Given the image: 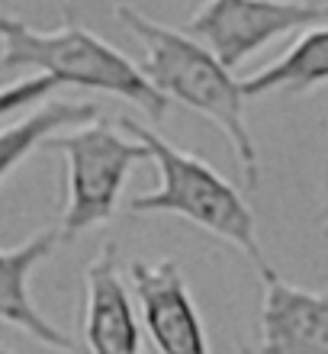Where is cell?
<instances>
[{
  "label": "cell",
  "mask_w": 328,
  "mask_h": 354,
  "mask_svg": "<svg viewBox=\"0 0 328 354\" xmlns=\"http://www.w3.org/2000/svg\"><path fill=\"white\" fill-rule=\"evenodd\" d=\"M261 270V354H328V293L293 287L273 268Z\"/></svg>",
  "instance_id": "obj_7"
},
{
  "label": "cell",
  "mask_w": 328,
  "mask_h": 354,
  "mask_svg": "<svg viewBox=\"0 0 328 354\" xmlns=\"http://www.w3.org/2000/svg\"><path fill=\"white\" fill-rule=\"evenodd\" d=\"M84 345L90 354H142L129 287L116 268V245H104L84 270Z\"/></svg>",
  "instance_id": "obj_8"
},
{
  "label": "cell",
  "mask_w": 328,
  "mask_h": 354,
  "mask_svg": "<svg viewBox=\"0 0 328 354\" xmlns=\"http://www.w3.org/2000/svg\"><path fill=\"white\" fill-rule=\"evenodd\" d=\"M0 354H10V351H3V348H0Z\"/></svg>",
  "instance_id": "obj_13"
},
{
  "label": "cell",
  "mask_w": 328,
  "mask_h": 354,
  "mask_svg": "<svg viewBox=\"0 0 328 354\" xmlns=\"http://www.w3.org/2000/svg\"><path fill=\"white\" fill-rule=\"evenodd\" d=\"M116 126L126 136L139 139L148 149V161H155V168H158V187L148 194L132 196V213H174L193 223L197 229H206L216 239L235 245L258 268L267 264L261 245H258V232H254L251 206L244 203V196L213 165L171 145L151 126H142L129 116L116 120Z\"/></svg>",
  "instance_id": "obj_3"
},
{
  "label": "cell",
  "mask_w": 328,
  "mask_h": 354,
  "mask_svg": "<svg viewBox=\"0 0 328 354\" xmlns=\"http://www.w3.org/2000/svg\"><path fill=\"white\" fill-rule=\"evenodd\" d=\"M97 120L94 103H71V100H52L42 103L39 110L26 113L23 120L13 126L0 129V184L7 180V174L17 168L19 161L42 149V142L55 132L68 129V126H84V122Z\"/></svg>",
  "instance_id": "obj_11"
},
{
  "label": "cell",
  "mask_w": 328,
  "mask_h": 354,
  "mask_svg": "<svg viewBox=\"0 0 328 354\" xmlns=\"http://www.w3.org/2000/svg\"><path fill=\"white\" fill-rule=\"evenodd\" d=\"M0 68H39L58 87L75 84L84 91H104L119 100L139 106L151 122H161L171 110V100L145 81L135 62L113 48L87 26H81L71 10H65V23L58 29H36L19 17H0Z\"/></svg>",
  "instance_id": "obj_2"
},
{
  "label": "cell",
  "mask_w": 328,
  "mask_h": 354,
  "mask_svg": "<svg viewBox=\"0 0 328 354\" xmlns=\"http://www.w3.org/2000/svg\"><path fill=\"white\" fill-rule=\"evenodd\" d=\"M328 19L316 0H206L184 23V32L213 52L229 71L271 39Z\"/></svg>",
  "instance_id": "obj_5"
},
{
  "label": "cell",
  "mask_w": 328,
  "mask_h": 354,
  "mask_svg": "<svg viewBox=\"0 0 328 354\" xmlns=\"http://www.w3.org/2000/svg\"><path fill=\"white\" fill-rule=\"evenodd\" d=\"M132 293L139 299L142 326L158 354H209L206 328L190 299L187 280L177 261L129 264Z\"/></svg>",
  "instance_id": "obj_6"
},
{
  "label": "cell",
  "mask_w": 328,
  "mask_h": 354,
  "mask_svg": "<svg viewBox=\"0 0 328 354\" xmlns=\"http://www.w3.org/2000/svg\"><path fill=\"white\" fill-rule=\"evenodd\" d=\"M113 10L122 26L142 42L145 58L139 71L145 75V81L168 100L184 103L216 122L225 132V139L232 142L235 158L244 171V184L258 187V145L244 122L242 81H235L232 71L203 42L180 29L148 19L129 0H113Z\"/></svg>",
  "instance_id": "obj_1"
},
{
  "label": "cell",
  "mask_w": 328,
  "mask_h": 354,
  "mask_svg": "<svg viewBox=\"0 0 328 354\" xmlns=\"http://www.w3.org/2000/svg\"><path fill=\"white\" fill-rule=\"evenodd\" d=\"M42 149L65 155V213L58 225L61 239H75L106 223L116 213L132 165L148 161V149L139 139L100 116L75 132L48 136Z\"/></svg>",
  "instance_id": "obj_4"
},
{
  "label": "cell",
  "mask_w": 328,
  "mask_h": 354,
  "mask_svg": "<svg viewBox=\"0 0 328 354\" xmlns=\"http://www.w3.org/2000/svg\"><path fill=\"white\" fill-rule=\"evenodd\" d=\"M325 235H328V225H325Z\"/></svg>",
  "instance_id": "obj_14"
},
{
  "label": "cell",
  "mask_w": 328,
  "mask_h": 354,
  "mask_svg": "<svg viewBox=\"0 0 328 354\" xmlns=\"http://www.w3.org/2000/svg\"><path fill=\"white\" fill-rule=\"evenodd\" d=\"M328 84V26H309L277 62L264 65L242 81V93L267 97V93H306Z\"/></svg>",
  "instance_id": "obj_10"
},
{
  "label": "cell",
  "mask_w": 328,
  "mask_h": 354,
  "mask_svg": "<svg viewBox=\"0 0 328 354\" xmlns=\"http://www.w3.org/2000/svg\"><path fill=\"white\" fill-rule=\"evenodd\" d=\"M55 91H58V84L48 75L23 77L17 84L0 87V120L17 116V113H23L26 106H36V103H42L48 93H55Z\"/></svg>",
  "instance_id": "obj_12"
},
{
  "label": "cell",
  "mask_w": 328,
  "mask_h": 354,
  "mask_svg": "<svg viewBox=\"0 0 328 354\" xmlns=\"http://www.w3.org/2000/svg\"><path fill=\"white\" fill-rule=\"evenodd\" d=\"M58 239H61L58 229H42L17 248H0V322L26 332L39 345H48L55 351H75V342L39 313L29 293L32 270L55 252Z\"/></svg>",
  "instance_id": "obj_9"
}]
</instances>
